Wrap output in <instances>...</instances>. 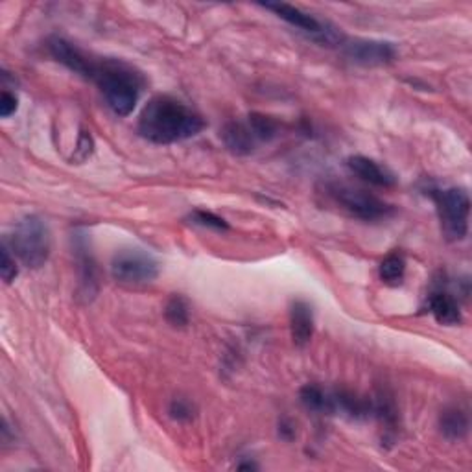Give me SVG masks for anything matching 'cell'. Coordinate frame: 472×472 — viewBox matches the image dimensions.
<instances>
[{"mask_svg": "<svg viewBox=\"0 0 472 472\" xmlns=\"http://www.w3.org/2000/svg\"><path fill=\"white\" fill-rule=\"evenodd\" d=\"M301 404L314 413L332 415V403H331V391L323 389L317 384H307L300 391Z\"/></svg>", "mask_w": 472, "mask_h": 472, "instance_id": "18", "label": "cell"}, {"mask_svg": "<svg viewBox=\"0 0 472 472\" xmlns=\"http://www.w3.org/2000/svg\"><path fill=\"white\" fill-rule=\"evenodd\" d=\"M92 148H94V142H92V137L87 133V132H82L80 133V139H78V148H76V156H74L72 159L74 161H85L91 157L92 154Z\"/></svg>", "mask_w": 472, "mask_h": 472, "instance_id": "26", "label": "cell"}, {"mask_svg": "<svg viewBox=\"0 0 472 472\" xmlns=\"http://www.w3.org/2000/svg\"><path fill=\"white\" fill-rule=\"evenodd\" d=\"M247 124H250V128L253 130L259 142H269L281 132L279 122L273 116H268L262 113H252L250 116H247Z\"/></svg>", "mask_w": 472, "mask_h": 472, "instance_id": "21", "label": "cell"}, {"mask_svg": "<svg viewBox=\"0 0 472 472\" xmlns=\"http://www.w3.org/2000/svg\"><path fill=\"white\" fill-rule=\"evenodd\" d=\"M0 276H3V281L6 284H12L17 276H19V268H17V257L12 253L6 242H3V260H0Z\"/></svg>", "mask_w": 472, "mask_h": 472, "instance_id": "24", "label": "cell"}, {"mask_svg": "<svg viewBox=\"0 0 472 472\" xmlns=\"http://www.w3.org/2000/svg\"><path fill=\"white\" fill-rule=\"evenodd\" d=\"M428 308L439 325L454 327L461 323V310H460L458 300L449 292H444V290L432 292L428 297Z\"/></svg>", "mask_w": 472, "mask_h": 472, "instance_id": "16", "label": "cell"}, {"mask_svg": "<svg viewBox=\"0 0 472 472\" xmlns=\"http://www.w3.org/2000/svg\"><path fill=\"white\" fill-rule=\"evenodd\" d=\"M341 51L347 60L364 67L389 65L399 56L393 43L380 39H343Z\"/></svg>", "mask_w": 472, "mask_h": 472, "instance_id": "8", "label": "cell"}, {"mask_svg": "<svg viewBox=\"0 0 472 472\" xmlns=\"http://www.w3.org/2000/svg\"><path fill=\"white\" fill-rule=\"evenodd\" d=\"M190 223L194 226H200V228H207L212 231H228L229 229V223L223 220L221 216L211 212V211H204V209H196L190 212L188 216Z\"/></svg>", "mask_w": 472, "mask_h": 472, "instance_id": "22", "label": "cell"}, {"mask_svg": "<svg viewBox=\"0 0 472 472\" xmlns=\"http://www.w3.org/2000/svg\"><path fill=\"white\" fill-rule=\"evenodd\" d=\"M46 51L58 63H61L70 72L78 74V76H82V78L91 80V74H92L96 58L87 54L85 51H82L80 46L70 43L65 37L52 36L51 39L46 41Z\"/></svg>", "mask_w": 472, "mask_h": 472, "instance_id": "9", "label": "cell"}, {"mask_svg": "<svg viewBox=\"0 0 472 472\" xmlns=\"http://www.w3.org/2000/svg\"><path fill=\"white\" fill-rule=\"evenodd\" d=\"M164 319L172 327L185 329L190 321V305L183 295H172L164 307Z\"/></svg>", "mask_w": 472, "mask_h": 472, "instance_id": "20", "label": "cell"}, {"mask_svg": "<svg viewBox=\"0 0 472 472\" xmlns=\"http://www.w3.org/2000/svg\"><path fill=\"white\" fill-rule=\"evenodd\" d=\"M325 192L347 214L362 221L388 220L395 212V207L384 202L382 197L353 185L329 183L325 187Z\"/></svg>", "mask_w": 472, "mask_h": 472, "instance_id": "5", "label": "cell"}, {"mask_svg": "<svg viewBox=\"0 0 472 472\" xmlns=\"http://www.w3.org/2000/svg\"><path fill=\"white\" fill-rule=\"evenodd\" d=\"M406 276V259L403 253H389L379 266V277L388 286H401Z\"/></svg>", "mask_w": 472, "mask_h": 472, "instance_id": "19", "label": "cell"}, {"mask_svg": "<svg viewBox=\"0 0 472 472\" xmlns=\"http://www.w3.org/2000/svg\"><path fill=\"white\" fill-rule=\"evenodd\" d=\"M347 168H349L358 180L364 183H369L372 187H380V188H391L396 185V176L395 173L377 163L375 159H369L364 156H353L347 159Z\"/></svg>", "mask_w": 472, "mask_h": 472, "instance_id": "10", "label": "cell"}, {"mask_svg": "<svg viewBox=\"0 0 472 472\" xmlns=\"http://www.w3.org/2000/svg\"><path fill=\"white\" fill-rule=\"evenodd\" d=\"M439 432L449 441H461L468 434V415L458 408L451 406L439 415Z\"/></svg>", "mask_w": 472, "mask_h": 472, "instance_id": "17", "label": "cell"}, {"mask_svg": "<svg viewBox=\"0 0 472 472\" xmlns=\"http://www.w3.org/2000/svg\"><path fill=\"white\" fill-rule=\"evenodd\" d=\"M432 200L436 204L437 218L441 223V231L446 240L461 242L468 233V214H470V197L465 188H434L430 190Z\"/></svg>", "mask_w": 472, "mask_h": 472, "instance_id": "4", "label": "cell"}, {"mask_svg": "<svg viewBox=\"0 0 472 472\" xmlns=\"http://www.w3.org/2000/svg\"><path fill=\"white\" fill-rule=\"evenodd\" d=\"M91 80L116 116L132 115L146 87L144 74L132 63L116 58H96Z\"/></svg>", "mask_w": 472, "mask_h": 472, "instance_id": "2", "label": "cell"}, {"mask_svg": "<svg viewBox=\"0 0 472 472\" xmlns=\"http://www.w3.org/2000/svg\"><path fill=\"white\" fill-rule=\"evenodd\" d=\"M221 140L231 154L240 156V157L253 154L259 144V139L250 128V124L240 122V120H231L226 124V126H223Z\"/></svg>", "mask_w": 472, "mask_h": 472, "instance_id": "13", "label": "cell"}, {"mask_svg": "<svg viewBox=\"0 0 472 472\" xmlns=\"http://www.w3.org/2000/svg\"><path fill=\"white\" fill-rule=\"evenodd\" d=\"M260 6L268 12H271L273 15H277L284 22H288L290 27L310 36L314 41H317L321 44H327V46L340 44L341 46V43H343V36L338 32L336 27H332V24H329V22H323V20L316 19L314 15L303 12L301 8L284 4V3H266Z\"/></svg>", "mask_w": 472, "mask_h": 472, "instance_id": "7", "label": "cell"}, {"mask_svg": "<svg viewBox=\"0 0 472 472\" xmlns=\"http://www.w3.org/2000/svg\"><path fill=\"white\" fill-rule=\"evenodd\" d=\"M17 260L30 269H39L51 257L52 238L44 220L39 216H27L20 220L13 233L4 238Z\"/></svg>", "mask_w": 472, "mask_h": 472, "instance_id": "3", "label": "cell"}, {"mask_svg": "<svg viewBox=\"0 0 472 472\" xmlns=\"http://www.w3.org/2000/svg\"><path fill=\"white\" fill-rule=\"evenodd\" d=\"M372 415H375L384 430L382 441L393 444L399 437V408H396L395 396L388 389H380L377 399H372Z\"/></svg>", "mask_w": 472, "mask_h": 472, "instance_id": "12", "label": "cell"}, {"mask_svg": "<svg viewBox=\"0 0 472 472\" xmlns=\"http://www.w3.org/2000/svg\"><path fill=\"white\" fill-rule=\"evenodd\" d=\"M159 260L144 250H120L111 260V276L120 284H148L159 277Z\"/></svg>", "mask_w": 472, "mask_h": 472, "instance_id": "6", "label": "cell"}, {"mask_svg": "<svg viewBox=\"0 0 472 472\" xmlns=\"http://www.w3.org/2000/svg\"><path fill=\"white\" fill-rule=\"evenodd\" d=\"M17 108H19V98H17V94L4 87L3 96H0V116H3V118H10L12 115L17 113Z\"/></svg>", "mask_w": 472, "mask_h": 472, "instance_id": "25", "label": "cell"}, {"mask_svg": "<svg viewBox=\"0 0 472 472\" xmlns=\"http://www.w3.org/2000/svg\"><path fill=\"white\" fill-rule=\"evenodd\" d=\"M277 432H279V437L283 439V441H293L295 437H297V430H295V425H293V420L290 419V417H283V419H279V428H277Z\"/></svg>", "mask_w": 472, "mask_h": 472, "instance_id": "27", "label": "cell"}, {"mask_svg": "<svg viewBox=\"0 0 472 472\" xmlns=\"http://www.w3.org/2000/svg\"><path fill=\"white\" fill-rule=\"evenodd\" d=\"M290 336L297 347H305L314 336V310L305 300H295L290 305Z\"/></svg>", "mask_w": 472, "mask_h": 472, "instance_id": "15", "label": "cell"}, {"mask_svg": "<svg viewBox=\"0 0 472 472\" xmlns=\"http://www.w3.org/2000/svg\"><path fill=\"white\" fill-rule=\"evenodd\" d=\"M168 413L178 422H190L196 417V406L183 396H176L168 406Z\"/></svg>", "mask_w": 472, "mask_h": 472, "instance_id": "23", "label": "cell"}, {"mask_svg": "<svg viewBox=\"0 0 472 472\" xmlns=\"http://www.w3.org/2000/svg\"><path fill=\"white\" fill-rule=\"evenodd\" d=\"M236 468H240V470H257L259 465L253 463V461H244V463H238Z\"/></svg>", "mask_w": 472, "mask_h": 472, "instance_id": "28", "label": "cell"}, {"mask_svg": "<svg viewBox=\"0 0 472 472\" xmlns=\"http://www.w3.org/2000/svg\"><path fill=\"white\" fill-rule=\"evenodd\" d=\"M74 250H76L80 271V297L91 301L98 293V268L84 235H76V238H74Z\"/></svg>", "mask_w": 472, "mask_h": 472, "instance_id": "11", "label": "cell"}, {"mask_svg": "<svg viewBox=\"0 0 472 472\" xmlns=\"http://www.w3.org/2000/svg\"><path fill=\"white\" fill-rule=\"evenodd\" d=\"M331 403H332V413H341L349 419L362 420L372 415V399L349 389L331 391Z\"/></svg>", "mask_w": 472, "mask_h": 472, "instance_id": "14", "label": "cell"}, {"mask_svg": "<svg viewBox=\"0 0 472 472\" xmlns=\"http://www.w3.org/2000/svg\"><path fill=\"white\" fill-rule=\"evenodd\" d=\"M204 130V116L170 94H157L150 98L137 122L139 135L148 142L159 146L192 139Z\"/></svg>", "mask_w": 472, "mask_h": 472, "instance_id": "1", "label": "cell"}]
</instances>
